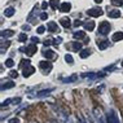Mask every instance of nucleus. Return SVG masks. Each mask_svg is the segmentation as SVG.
Returning <instances> with one entry per match:
<instances>
[{"label": "nucleus", "instance_id": "nucleus-19", "mask_svg": "<svg viewBox=\"0 0 123 123\" xmlns=\"http://www.w3.org/2000/svg\"><path fill=\"white\" fill-rule=\"evenodd\" d=\"M78 79V75H71V76H69V78H64L62 79V82L64 83H71V82H74Z\"/></svg>", "mask_w": 123, "mask_h": 123}, {"label": "nucleus", "instance_id": "nucleus-31", "mask_svg": "<svg viewBox=\"0 0 123 123\" xmlns=\"http://www.w3.org/2000/svg\"><path fill=\"white\" fill-rule=\"evenodd\" d=\"M123 3V0H111V4H114V5H121Z\"/></svg>", "mask_w": 123, "mask_h": 123}, {"label": "nucleus", "instance_id": "nucleus-30", "mask_svg": "<svg viewBox=\"0 0 123 123\" xmlns=\"http://www.w3.org/2000/svg\"><path fill=\"white\" fill-rule=\"evenodd\" d=\"M17 75H18V73L16 70H12L11 73H9V76H11V78H17Z\"/></svg>", "mask_w": 123, "mask_h": 123}, {"label": "nucleus", "instance_id": "nucleus-13", "mask_svg": "<svg viewBox=\"0 0 123 123\" xmlns=\"http://www.w3.org/2000/svg\"><path fill=\"white\" fill-rule=\"evenodd\" d=\"M111 40H113V42L123 40V32H115V34L111 36Z\"/></svg>", "mask_w": 123, "mask_h": 123}, {"label": "nucleus", "instance_id": "nucleus-15", "mask_svg": "<svg viewBox=\"0 0 123 123\" xmlns=\"http://www.w3.org/2000/svg\"><path fill=\"white\" fill-rule=\"evenodd\" d=\"M43 55H44V57L45 58H48V60H52V58H55L56 56H55V52L53 51H44V53H43Z\"/></svg>", "mask_w": 123, "mask_h": 123}, {"label": "nucleus", "instance_id": "nucleus-35", "mask_svg": "<svg viewBox=\"0 0 123 123\" xmlns=\"http://www.w3.org/2000/svg\"><path fill=\"white\" fill-rule=\"evenodd\" d=\"M53 42H55V43H53V44H55V45H58L60 43L62 42V39H61V38H57V39H55V40H53Z\"/></svg>", "mask_w": 123, "mask_h": 123}, {"label": "nucleus", "instance_id": "nucleus-21", "mask_svg": "<svg viewBox=\"0 0 123 123\" xmlns=\"http://www.w3.org/2000/svg\"><path fill=\"white\" fill-rule=\"evenodd\" d=\"M58 1L60 0H51V1H49V5H51V8L53 11H56V9L58 8Z\"/></svg>", "mask_w": 123, "mask_h": 123}, {"label": "nucleus", "instance_id": "nucleus-32", "mask_svg": "<svg viewBox=\"0 0 123 123\" xmlns=\"http://www.w3.org/2000/svg\"><path fill=\"white\" fill-rule=\"evenodd\" d=\"M52 42H53L52 39H45V40H44V43H43V44H44V45H51V44H53Z\"/></svg>", "mask_w": 123, "mask_h": 123}, {"label": "nucleus", "instance_id": "nucleus-11", "mask_svg": "<svg viewBox=\"0 0 123 123\" xmlns=\"http://www.w3.org/2000/svg\"><path fill=\"white\" fill-rule=\"evenodd\" d=\"M52 91H53V88L44 89V91H39L38 93H36V96H38V97H44V96H47V95H49V93H51Z\"/></svg>", "mask_w": 123, "mask_h": 123}, {"label": "nucleus", "instance_id": "nucleus-25", "mask_svg": "<svg viewBox=\"0 0 123 123\" xmlns=\"http://www.w3.org/2000/svg\"><path fill=\"white\" fill-rule=\"evenodd\" d=\"M13 65H14V61H13L12 58H8L5 61V66H6V68H13Z\"/></svg>", "mask_w": 123, "mask_h": 123}, {"label": "nucleus", "instance_id": "nucleus-24", "mask_svg": "<svg viewBox=\"0 0 123 123\" xmlns=\"http://www.w3.org/2000/svg\"><path fill=\"white\" fill-rule=\"evenodd\" d=\"M11 102H19V98H14V100H6V101H4L1 104V108H4V106H6V105H9Z\"/></svg>", "mask_w": 123, "mask_h": 123}, {"label": "nucleus", "instance_id": "nucleus-12", "mask_svg": "<svg viewBox=\"0 0 123 123\" xmlns=\"http://www.w3.org/2000/svg\"><path fill=\"white\" fill-rule=\"evenodd\" d=\"M47 27H48L49 31H52V32H55V31H57V30H58V26H57L56 22H48Z\"/></svg>", "mask_w": 123, "mask_h": 123}, {"label": "nucleus", "instance_id": "nucleus-5", "mask_svg": "<svg viewBox=\"0 0 123 123\" xmlns=\"http://www.w3.org/2000/svg\"><path fill=\"white\" fill-rule=\"evenodd\" d=\"M35 73V68L34 66H31V65H26L25 68H24V76L25 78H27V76H30L31 74H34Z\"/></svg>", "mask_w": 123, "mask_h": 123}, {"label": "nucleus", "instance_id": "nucleus-42", "mask_svg": "<svg viewBox=\"0 0 123 123\" xmlns=\"http://www.w3.org/2000/svg\"><path fill=\"white\" fill-rule=\"evenodd\" d=\"M79 119H80V123H86V122H84V119H83L82 117H80V118H79Z\"/></svg>", "mask_w": 123, "mask_h": 123}, {"label": "nucleus", "instance_id": "nucleus-16", "mask_svg": "<svg viewBox=\"0 0 123 123\" xmlns=\"http://www.w3.org/2000/svg\"><path fill=\"white\" fill-rule=\"evenodd\" d=\"M13 14H14V8H12V6H9V8H6L4 11V16H5V17H12Z\"/></svg>", "mask_w": 123, "mask_h": 123}, {"label": "nucleus", "instance_id": "nucleus-40", "mask_svg": "<svg viewBox=\"0 0 123 123\" xmlns=\"http://www.w3.org/2000/svg\"><path fill=\"white\" fill-rule=\"evenodd\" d=\"M114 69H115L114 66H108V68H106L105 70H114Z\"/></svg>", "mask_w": 123, "mask_h": 123}, {"label": "nucleus", "instance_id": "nucleus-28", "mask_svg": "<svg viewBox=\"0 0 123 123\" xmlns=\"http://www.w3.org/2000/svg\"><path fill=\"white\" fill-rule=\"evenodd\" d=\"M18 40L19 42H26V40H27V35H26V34H21L18 36Z\"/></svg>", "mask_w": 123, "mask_h": 123}, {"label": "nucleus", "instance_id": "nucleus-10", "mask_svg": "<svg viewBox=\"0 0 123 123\" xmlns=\"http://www.w3.org/2000/svg\"><path fill=\"white\" fill-rule=\"evenodd\" d=\"M86 30H89V31H92V30L95 29V22L93 21H86L84 24H83Z\"/></svg>", "mask_w": 123, "mask_h": 123}, {"label": "nucleus", "instance_id": "nucleus-22", "mask_svg": "<svg viewBox=\"0 0 123 123\" xmlns=\"http://www.w3.org/2000/svg\"><path fill=\"white\" fill-rule=\"evenodd\" d=\"M13 34H14V32H13L12 30H3V31H1V36H3V38H5V36H12Z\"/></svg>", "mask_w": 123, "mask_h": 123}, {"label": "nucleus", "instance_id": "nucleus-17", "mask_svg": "<svg viewBox=\"0 0 123 123\" xmlns=\"http://www.w3.org/2000/svg\"><path fill=\"white\" fill-rule=\"evenodd\" d=\"M97 47H98V49H106V48L109 47V42H108V40H102V42H98Z\"/></svg>", "mask_w": 123, "mask_h": 123}, {"label": "nucleus", "instance_id": "nucleus-43", "mask_svg": "<svg viewBox=\"0 0 123 123\" xmlns=\"http://www.w3.org/2000/svg\"><path fill=\"white\" fill-rule=\"evenodd\" d=\"M47 123H57V122H56V121H48Z\"/></svg>", "mask_w": 123, "mask_h": 123}, {"label": "nucleus", "instance_id": "nucleus-38", "mask_svg": "<svg viewBox=\"0 0 123 123\" xmlns=\"http://www.w3.org/2000/svg\"><path fill=\"white\" fill-rule=\"evenodd\" d=\"M47 6H48V3H45V1H43V3H42V8H43V9H45Z\"/></svg>", "mask_w": 123, "mask_h": 123}, {"label": "nucleus", "instance_id": "nucleus-23", "mask_svg": "<svg viewBox=\"0 0 123 123\" xmlns=\"http://www.w3.org/2000/svg\"><path fill=\"white\" fill-rule=\"evenodd\" d=\"M14 87V83L13 82H6V83H4V84L1 86V89H5V88H13Z\"/></svg>", "mask_w": 123, "mask_h": 123}, {"label": "nucleus", "instance_id": "nucleus-1", "mask_svg": "<svg viewBox=\"0 0 123 123\" xmlns=\"http://www.w3.org/2000/svg\"><path fill=\"white\" fill-rule=\"evenodd\" d=\"M110 29H111L110 24L106 22V21H104V22H101L100 26H98V32H100V34H102V35H108L109 32H110Z\"/></svg>", "mask_w": 123, "mask_h": 123}, {"label": "nucleus", "instance_id": "nucleus-6", "mask_svg": "<svg viewBox=\"0 0 123 123\" xmlns=\"http://www.w3.org/2000/svg\"><path fill=\"white\" fill-rule=\"evenodd\" d=\"M60 24H61L62 27H65V29H69L71 26V21H70V18H68V17H64V18H61L60 19Z\"/></svg>", "mask_w": 123, "mask_h": 123}, {"label": "nucleus", "instance_id": "nucleus-3", "mask_svg": "<svg viewBox=\"0 0 123 123\" xmlns=\"http://www.w3.org/2000/svg\"><path fill=\"white\" fill-rule=\"evenodd\" d=\"M39 68L42 69V71L44 73V74H48V73L52 70V64L49 61H40L39 62Z\"/></svg>", "mask_w": 123, "mask_h": 123}, {"label": "nucleus", "instance_id": "nucleus-37", "mask_svg": "<svg viewBox=\"0 0 123 123\" xmlns=\"http://www.w3.org/2000/svg\"><path fill=\"white\" fill-rule=\"evenodd\" d=\"M22 30H24V31H29V30H30V26H29V25H24V26H22Z\"/></svg>", "mask_w": 123, "mask_h": 123}, {"label": "nucleus", "instance_id": "nucleus-7", "mask_svg": "<svg viewBox=\"0 0 123 123\" xmlns=\"http://www.w3.org/2000/svg\"><path fill=\"white\" fill-rule=\"evenodd\" d=\"M108 122H109V123H119V119H118L117 115H115L114 111H110V113H109V115H108Z\"/></svg>", "mask_w": 123, "mask_h": 123}, {"label": "nucleus", "instance_id": "nucleus-20", "mask_svg": "<svg viewBox=\"0 0 123 123\" xmlns=\"http://www.w3.org/2000/svg\"><path fill=\"white\" fill-rule=\"evenodd\" d=\"M71 48H73V51H80L82 49V43H79V42H74L73 43V45H71Z\"/></svg>", "mask_w": 123, "mask_h": 123}, {"label": "nucleus", "instance_id": "nucleus-29", "mask_svg": "<svg viewBox=\"0 0 123 123\" xmlns=\"http://www.w3.org/2000/svg\"><path fill=\"white\" fill-rule=\"evenodd\" d=\"M44 31H45V27H44V26H39L38 30H36V32H38V34H44Z\"/></svg>", "mask_w": 123, "mask_h": 123}, {"label": "nucleus", "instance_id": "nucleus-27", "mask_svg": "<svg viewBox=\"0 0 123 123\" xmlns=\"http://www.w3.org/2000/svg\"><path fill=\"white\" fill-rule=\"evenodd\" d=\"M65 60H66V62H69V64H73V62H74V60H73V56H71V55H66V56H65Z\"/></svg>", "mask_w": 123, "mask_h": 123}, {"label": "nucleus", "instance_id": "nucleus-41", "mask_svg": "<svg viewBox=\"0 0 123 123\" xmlns=\"http://www.w3.org/2000/svg\"><path fill=\"white\" fill-rule=\"evenodd\" d=\"M95 3H97V4H100V3H102V0H95Z\"/></svg>", "mask_w": 123, "mask_h": 123}, {"label": "nucleus", "instance_id": "nucleus-9", "mask_svg": "<svg viewBox=\"0 0 123 123\" xmlns=\"http://www.w3.org/2000/svg\"><path fill=\"white\" fill-rule=\"evenodd\" d=\"M70 8H71L70 3H62V4L60 5V11H61L62 13H66V12H69V11H70Z\"/></svg>", "mask_w": 123, "mask_h": 123}, {"label": "nucleus", "instance_id": "nucleus-26", "mask_svg": "<svg viewBox=\"0 0 123 123\" xmlns=\"http://www.w3.org/2000/svg\"><path fill=\"white\" fill-rule=\"evenodd\" d=\"M9 45H11V42H9V40H6V42L3 43V45H1V53H4L5 52V47L8 48Z\"/></svg>", "mask_w": 123, "mask_h": 123}, {"label": "nucleus", "instance_id": "nucleus-44", "mask_svg": "<svg viewBox=\"0 0 123 123\" xmlns=\"http://www.w3.org/2000/svg\"><path fill=\"white\" fill-rule=\"evenodd\" d=\"M122 65H123V61H122Z\"/></svg>", "mask_w": 123, "mask_h": 123}, {"label": "nucleus", "instance_id": "nucleus-36", "mask_svg": "<svg viewBox=\"0 0 123 123\" xmlns=\"http://www.w3.org/2000/svg\"><path fill=\"white\" fill-rule=\"evenodd\" d=\"M8 123H19V119L18 118H12Z\"/></svg>", "mask_w": 123, "mask_h": 123}, {"label": "nucleus", "instance_id": "nucleus-39", "mask_svg": "<svg viewBox=\"0 0 123 123\" xmlns=\"http://www.w3.org/2000/svg\"><path fill=\"white\" fill-rule=\"evenodd\" d=\"M31 40L34 42V43H39V39L36 38V36H34V38H31Z\"/></svg>", "mask_w": 123, "mask_h": 123}, {"label": "nucleus", "instance_id": "nucleus-2", "mask_svg": "<svg viewBox=\"0 0 123 123\" xmlns=\"http://www.w3.org/2000/svg\"><path fill=\"white\" fill-rule=\"evenodd\" d=\"M36 49H38V48H36L35 43H32V44H29L27 47L19 48V51H21V52H26V55H29V56H32L36 52Z\"/></svg>", "mask_w": 123, "mask_h": 123}, {"label": "nucleus", "instance_id": "nucleus-8", "mask_svg": "<svg viewBox=\"0 0 123 123\" xmlns=\"http://www.w3.org/2000/svg\"><path fill=\"white\" fill-rule=\"evenodd\" d=\"M108 16L110 18H119L121 17V11H118V9H113L108 13Z\"/></svg>", "mask_w": 123, "mask_h": 123}, {"label": "nucleus", "instance_id": "nucleus-18", "mask_svg": "<svg viewBox=\"0 0 123 123\" xmlns=\"http://www.w3.org/2000/svg\"><path fill=\"white\" fill-rule=\"evenodd\" d=\"M89 55H91V51H89V49H82L80 53H79V56H80L82 58H87Z\"/></svg>", "mask_w": 123, "mask_h": 123}, {"label": "nucleus", "instance_id": "nucleus-34", "mask_svg": "<svg viewBox=\"0 0 123 123\" xmlns=\"http://www.w3.org/2000/svg\"><path fill=\"white\" fill-rule=\"evenodd\" d=\"M84 22H82V21H79V19H76V21H74V26L75 27H78V26H80V25H83Z\"/></svg>", "mask_w": 123, "mask_h": 123}, {"label": "nucleus", "instance_id": "nucleus-4", "mask_svg": "<svg viewBox=\"0 0 123 123\" xmlns=\"http://www.w3.org/2000/svg\"><path fill=\"white\" fill-rule=\"evenodd\" d=\"M102 9L101 8H91V9H88V12H87V14L88 16H91V17H100V16H102Z\"/></svg>", "mask_w": 123, "mask_h": 123}, {"label": "nucleus", "instance_id": "nucleus-33", "mask_svg": "<svg viewBox=\"0 0 123 123\" xmlns=\"http://www.w3.org/2000/svg\"><path fill=\"white\" fill-rule=\"evenodd\" d=\"M48 18V14L45 12H43L42 14H40V19H43V21H44V19H47Z\"/></svg>", "mask_w": 123, "mask_h": 123}, {"label": "nucleus", "instance_id": "nucleus-14", "mask_svg": "<svg viewBox=\"0 0 123 123\" xmlns=\"http://www.w3.org/2000/svg\"><path fill=\"white\" fill-rule=\"evenodd\" d=\"M73 36H74L75 39H83V38H86V32L84 31H75L74 34H73Z\"/></svg>", "mask_w": 123, "mask_h": 123}]
</instances>
